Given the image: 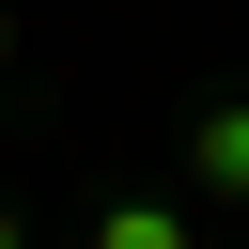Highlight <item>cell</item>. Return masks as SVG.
Returning <instances> with one entry per match:
<instances>
[{"instance_id":"cell-1","label":"cell","mask_w":249,"mask_h":249,"mask_svg":"<svg viewBox=\"0 0 249 249\" xmlns=\"http://www.w3.org/2000/svg\"><path fill=\"white\" fill-rule=\"evenodd\" d=\"M202 171H218V187H249V109H218V124H202Z\"/></svg>"}]
</instances>
